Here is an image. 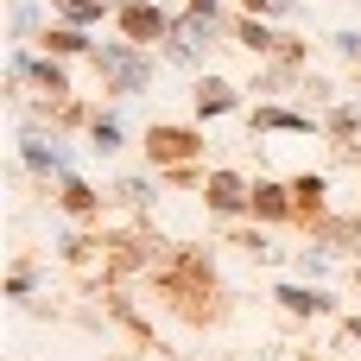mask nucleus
<instances>
[{"label":"nucleus","mask_w":361,"mask_h":361,"mask_svg":"<svg viewBox=\"0 0 361 361\" xmlns=\"http://www.w3.org/2000/svg\"><path fill=\"white\" fill-rule=\"evenodd\" d=\"M292 190H298V209H317L324 203V178H298Z\"/></svg>","instance_id":"15"},{"label":"nucleus","mask_w":361,"mask_h":361,"mask_svg":"<svg viewBox=\"0 0 361 361\" xmlns=\"http://www.w3.org/2000/svg\"><path fill=\"white\" fill-rule=\"evenodd\" d=\"M330 133H343V140L361 133V114H355V108H330Z\"/></svg>","instance_id":"16"},{"label":"nucleus","mask_w":361,"mask_h":361,"mask_svg":"<svg viewBox=\"0 0 361 361\" xmlns=\"http://www.w3.org/2000/svg\"><path fill=\"white\" fill-rule=\"evenodd\" d=\"M336 51L343 57H361V32H336Z\"/></svg>","instance_id":"20"},{"label":"nucleus","mask_w":361,"mask_h":361,"mask_svg":"<svg viewBox=\"0 0 361 361\" xmlns=\"http://www.w3.org/2000/svg\"><path fill=\"white\" fill-rule=\"evenodd\" d=\"M95 70L114 82V95H140L152 82V57H140L133 44H95Z\"/></svg>","instance_id":"1"},{"label":"nucleus","mask_w":361,"mask_h":361,"mask_svg":"<svg viewBox=\"0 0 361 361\" xmlns=\"http://www.w3.org/2000/svg\"><path fill=\"white\" fill-rule=\"evenodd\" d=\"M235 32H241V44H247V51H273V32H267V25L254 19V13H247V19L235 25Z\"/></svg>","instance_id":"9"},{"label":"nucleus","mask_w":361,"mask_h":361,"mask_svg":"<svg viewBox=\"0 0 361 361\" xmlns=\"http://www.w3.org/2000/svg\"><path fill=\"white\" fill-rule=\"evenodd\" d=\"M355 286H361V273H355Z\"/></svg>","instance_id":"21"},{"label":"nucleus","mask_w":361,"mask_h":361,"mask_svg":"<svg viewBox=\"0 0 361 361\" xmlns=\"http://www.w3.org/2000/svg\"><path fill=\"white\" fill-rule=\"evenodd\" d=\"M254 209H260V216H286L292 203L279 197V184H254Z\"/></svg>","instance_id":"10"},{"label":"nucleus","mask_w":361,"mask_h":361,"mask_svg":"<svg viewBox=\"0 0 361 361\" xmlns=\"http://www.w3.org/2000/svg\"><path fill=\"white\" fill-rule=\"evenodd\" d=\"M152 159H184V152H197V133H178V127H152Z\"/></svg>","instance_id":"6"},{"label":"nucleus","mask_w":361,"mask_h":361,"mask_svg":"<svg viewBox=\"0 0 361 361\" xmlns=\"http://www.w3.org/2000/svg\"><path fill=\"white\" fill-rule=\"evenodd\" d=\"M89 133H95V146H102V152H114V146H121V121H114V114H95V127H89Z\"/></svg>","instance_id":"13"},{"label":"nucleus","mask_w":361,"mask_h":361,"mask_svg":"<svg viewBox=\"0 0 361 361\" xmlns=\"http://www.w3.org/2000/svg\"><path fill=\"white\" fill-rule=\"evenodd\" d=\"M57 13L70 25H89V19H102V0H57Z\"/></svg>","instance_id":"11"},{"label":"nucleus","mask_w":361,"mask_h":361,"mask_svg":"<svg viewBox=\"0 0 361 361\" xmlns=\"http://www.w3.org/2000/svg\"><path fill=\"white\" fill-rule=\"evenodd\" d=\"M6 298H13V305H25V298H32V273H25V267L6 279Z\"/></svg>","instance_id":"17"},{"label":"nucleus","mask_w":361,"mask_h":361,"mask_svg":"<svg viewBox=\"0 0 361 361\" xmlns=\"http://www.w3.org/2000/svg\"><path fill=\"white\" fill-rule=\"evenodd\" d=\"M279 305L292 317H324L330 311V292H305V286H279Z\"/></svg>","instance_id":"5"},{"label":"nucleus","mask_w":361,"mask_h":361,"mask_svg":"<svg viewBox=\"0 0 361 361\" xmlns=\"http://www.w3.org/2000/svg\"><path fill=\"white\" fill-rule=\"evenodd\" d=\"M63 203H70V209H89V203H95V197H89V190H82V184H76V178H70V184H63Z\"/></svg>","instance_id":"19"},{"label":"nucleus","mask_w":361,"mask_h":361,"mask_svg":"<svg viewBox=\"0 0 361 361\" xmlns=\"http://www.w3.org/2000/svg\"><path fill=\"white\" fill-rule=\"evenodd\" d=\"M228 108H235V89H228L222 76L197 82V114H228Z\"/></svg>","instance_id":"7"},{"label":"nucleus","mask_w":361,"mask_h":361,"mask_svg":"<svg viewBox=\"0 0 361 361\" xmlns=\"http://www.w3.org/2000/svg\"><path fill=\"white\" fill-rule=\"evenodd\" d=\"M121 197H127V203H146V197H152V184H146V178H127V184H121Z\"/></svg>","instance_id":"18"},{"label":"nucleus","mask_w":361,"mask_h":361,"mask_svg":"<svg viewBox=\"0 0 361 361\" xmlns=\"http://www.w3.org/2000/svg\"><path fill=\"white\" fill-rule=\"evenodd\" d=\"M254 127H267V133H311V121H305V114H292V108H260V114H254Z\"/></svg>","instance_id":"8"},{"label":"nucleus","mask_w":361,"mask_h":361,"mask_svg":"<svg viewBox=\"0 0 361 361\" xmlns=\"http://www.w3.org/2000/svg\"><path fill=\"white\" fill-rule=\"evenodd\" d=\"M51 51H89V32L82 25H57L51 32Z\"/></svg>","instance_id":"12"},{"label":"nucleus","mask_w":361,"mask_h":361,"mask_svg":"<svg viewBox=\"0 0 361 361\" xmlns=\"http://www.w3.org/2000/svg\"><path fill=\"white\" fill-rule=\"evenodd\" d=\"M32 25H38V6L32 0H13V38H32Z\"/></svg>","instance_id":"14"},{"label":"nucleus","mask_w":361,"mask_h":361,"mask_svg":"<svg viewBox=\"0 0 361 361\" xmlns=\"http://www.w3.org/2000/svg\"><path fill=\"white\" fill-rule=\"evenodd\" d=\"M121 25H127L133 38H159V32H171V19H165L159 6H140V0H133V6H121Z\"/></svg>","instance_id":"4"},{"label":"nucleus","mask_w":361,"mask_h":361,"mask_svg":"<svg viewBox=\"0 0 361 361\" xmlns=\"http://www.w3.org/2000/svg\"><path fill=\"white\" fill-rule=\"evenodd\" d=\"M19 152H25V165H32V171H70V146H63L57 133H25V140H19Z\"/></svg>","instance_id":"2"},{"label":"nucleus","mask_w":361,"mask_h":361,"mask_svg":"<svg viewBox=\"0 0 361 361\" xmlns=\"http://www.w3.org/2000/svg\"><path fill=\"white\" fill-rule=\"evenodd\" d=\"M254 197H247V184L235 178V171H216L209 178V209H222V216H235V209H247Z\"/></svg>","instance_id":"3"}]
</instances>
